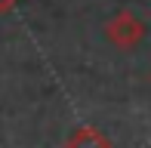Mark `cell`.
Segmentation results:
<instances>
[{"label": "cell", "instance_id": "1", "mask_svg": "<svg viewBox=\"0 0 151 148\" xmlns=\"http://www.w3.org/2000/svg\"><path fill=\"white\" fill-rule=\"evenodd\" d=\"M145 22H142L136 12H129V9H120L117 16H111L105 22V40L111 46H117V50H136V46L145 40Z\"/></svg>", "mask_w": 151, "mask_h": 148}, {"label": "cell", "instance_id": "2", "mask_svg": "<svg viewBox=\"0 0 151 148\" xmlns=\"http://www.w3.org/2000/svg\"><path fill=\"white\" fill-rule=\"evenodd\" d=\"M65 148H111V139L102 130H96V126H77L68 136Z\"/></svg>", "mask_w": 151, "mask_h": 148}, {"label": "cell", "instance_id": "3", "mask_svg": "<svg viewBox=\"0 0 151 148\" xmlns=\"http://www.w3.org/2000/svg\"><path fill=\"white\" fill-rule=\"evenodd\" d=\"M22 3V0H0V16H6V12H12L16 6Z\"/></svg>", "mask_w": 151, "mask_h": 148}]
</instances>
